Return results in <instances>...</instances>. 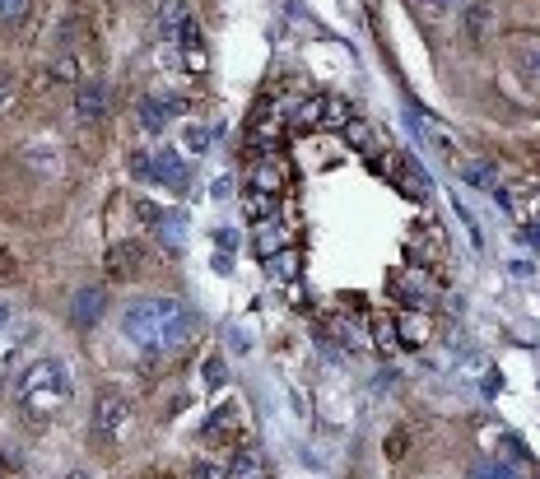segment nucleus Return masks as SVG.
Returning a JSON list of instances; mask_svg holds the SVG:
<instances>
[{"mask_svg": "<svg viewBox=\"0 0 540 479\" xmlns=\"http://www.w3.org/2000/svg\"><path fill=\"white\" fill-rule=\"evenodd\" d=\"M191 479H228V466H220V460H191Z\"/></svg>", "mask_w": 540, "mask_h": 479, "instance_id": "6ab92c4d", "label": "nucleus"}, {"mask_svg": "<svg viewBox=\"0 0 540 479\" xmlns=\"http://www.w3.org/2000/svg\"><path fill=\"white\" fill-rule=\"evenodd\" d=\"M405 447H410V433L405 429H391V437H387V460H401Z\"/></svg>", "mask_w": 540, "mask_h": 479, "instance_id": "412c9836", "label": "nucleus"}, {"mask_svg": "<svg viewBox=\"0 0 540 479\" xmlns=\"http://www.w3.org/2000/svg\"><path fill=\"white\" fill-rule=\"evenodd\" d=\"M327 112H331V103L321 98V94L308 98V103H303L298 112H294V131H312V126H321V117H327Z\"/></svg>", "mask_w": 540, "mask_h": 479, "instance_id": "ddd939ff", "label": "nucleus"}, {"mask_svg": "<svg viewBox=\"0 0 540 479\" xmlns=\"http://www.w3.org/2000/svg\"><path fill=\"white\" fill-rule=\"evenodd\" d=\"M131 173H135V177H154V163H150V154H131Z\"/></svg>", "mask_w": 540, "mask_h": 479, "instance_id": "4be33fe9", "label": "nucleus"}, {"mask_svg": "<svg viewBox=\"0 0 540 479\" xmlns=\"http://www.w3.org/2000/svg\"><path fill=\"white\" fill-rule=\"evenodd\" d=\"M187 98L182 94H145L140 98V131H168V121L187 117Z\"/></svg>", "mask_w": 540, "mask_h": 479, "instance_id": "20e7f679", "label": "nucleus"}, {"mask_svg": "<svg viewBox=\"0 0 540 479\" xmlns=\"http://www.w3.org/2000/svg\"><path fill=\"white\" fill-rule=\"evenodd\" d=\"M103 312H107V293L98 284H84V289L70 293V321L75 326H98Z\"/></svg>", "mask_w": 540, "mask_h": 479, "instance_id": "0eeeda50", "label": "nucleus"}, {"mask_svg": "<svg viewBox=\"0 0 540 479\" xmlns=\"http://www.w3.org/2000/svg\"><path fill=\"white\" fill-rule=\"evenodd\" d=\"M350 140L359 144V150H368V126H359V121H354V126H350Z\"/></svg>", "mask_w": 540, "mask_h": 479, "instance_id": "a878e982", "label": "nucleus"}, {"mask_svg": "<svg viewBox=\"0 0 540 479\" xmlns=\"http://www.w3.org/2000/svg\"><path fill=\"white\" fill-rule=\"evenodd\" d=\"M214 243H220V247H238V237H233L228 228H220V233H214Z\"/></svg>", "mask_w": 540, "mask_h": 479, "instance_id": "cd10ccee", "label": "nucleus"}, {"mask_svg": "<svg viewBox=\"0 0 540 479\" xmlns=\"http://www.w3.org/2000/svg\"><path fill=\"white\" fill-rule=\"evenodd\" d=\"M228 479H266V460H261V452H251V447L233 452V456H228Z\"/></svg>", "mask_w": 540, "mask_h": 479, "instance_id": "9d476101", "label": "nucleus"}, {"mask_svg": "<svg viewBox=\"0 0 540 479\" xmlns=\"http://www.w3.org/2000/svg\"><path fill=\"white\" fill-rule=\"evenodd\" d=\"M70 479H89V475H84V470H75V475H70Z\"/></svg>", "mask_w": 540, "mask_h": 479, "instance_id": "473e14b6", "label": "nucleus"}, {"mask_svg": "<svg viewBox=\"0 0 540 479\" xmlns=\"http://www.w3.org/2000/svg\"><path fill=\"white\" fill-rule=\"evenodd\" d=\"M103 266H107L112 280H135V274L145 270V247L140 243H112L107 256H103Z\"/></svg>", "mask_w": 540, "mask_h": 479, "instance_id": "423d86ee", "label": "nucleus"}, {"mask_svg": "<svg viewBox=\"0 0 540 479\" xmlns=\"http://www.w3.org/2000/svg\"><path fill=\"white\" fill-rule=\"evenodd\" d=\"M150 163H154V177H158V182H168L173 191H182V187H187V168H182V154H177V150L158 144V150L150 154Z\"/></svg>", "mask_w": 540, "mask_h": 479, "instance_id": "1a4fd4ad", "label": "nucleus"}, {"mask_svg": "<svg viewBox=\"0 0 540 479\" xmlns=\"http://www.w3.org/2000/svg\"><path fill=\"white\" fill-rule=\"evenodd\" d=\"M107 112H112V94H107V84H80L75 89V117L84 126H103Z\"/></svg>", "mask_w": 540, "mask_h": 479, "instance_id": "39448f33", "label": "nucleus"}, {"mask_svg": "<svg viewBox=\"0 0 540 479\" xmlns=\"http://www.w3.org/2000/svg\"><path fill=\"white\" fill-rule=\"evenodd\" d=\"M247 214H251V219H266V214H275V196H266V191H251V196H247Z\"/></svg>", "mask_w": 540, "mask_h": 479, "instance_id": "a211bd4d", "label": "nucleus"}, {"mask_svg": "<svg viewBox=\"0 0 540 479\" xmlns=\"http://www.w3.org/2000/svg\"><path fill=\"white\" fill-rule=\"evenodd\" d=\"M387 163H391V168H387V177H391V182H396V187H401L410 200H424V196H428V177H424V173H420V168H415V163H410L405 154H391Z\"/></svg>", "mask_w": 540, "mask_h": 479, "instance_id": "6e6552de", "label": "nucleus"}, {"mask_svg": "<svg viewBox=\"0 0 540 479\" xmlns=\"http://www.w3.org/2000/svg\"><path fill=\"white\" fill-rule=\"evenodd\" d=\"M10 94H14V75H10V70H5V66H0V107H5V103H10Z\"/></svg>", "mask_w": 540, "mask_h": 479, "instance_id": "b1692460", "label": "nucleus"}, {"mask_svg": "<svg viewBox=\"0 0 540 479\" xmlns=\"http://www.w3.org/2000/svg\"><path fill=\"white\" fill-rule=\"evenodd\" d=\"M5 317H10V303H0V326H5Z\"/></svg>", "mask_w": 540, "mask_h": 479, "instance_id": "2f4dec72", "label": "nucleus"}, {"mask_svg": "<svg viewBox=\"0 0 540 479\" xmlns=\"http://www.w3.org/2000/svg\"><path fill=\"white\" fill-rule=\"evenodd\" d=\"M0 274H14V256H5V251H0Z\"/></svg>", "mask_w": 540, "mask_h": 479, "instance_id": "7c9ffc66", "label": "nucleus"}, {"mask_svg": "<svg viewBox=\"0 0 540 479\" xmlns=\"http://www.w3.org/2000/svg\"><path fill=\"white\" fill-rule=\"evenodd\" d=\"M228 429L238 433V410H233V405H220V410L205 419V437H210V442H224Z\"/></svg>", "mask_w": 540, "mask_h": 479, "instance_id": "f8f14e48", "label": "nucleus"}, {"mask_svg": "<svg viewBox=\"0 0 540 479\" xmlns=\"http://www.w3.org/2000/svg\"><path fill=\"white\" fill-rule=\"evenodd\" d=\"M24 163H33L38 173H57V150H42V144H33V150H24Z\"/></svg>", "mask_w": 540, "mask_h": 479, "instance_id": "4468645a", "label": "nucleus"}, {"mask_svg": "<svg viewBox=\"0 0 540 479\" xmlns=\"http://www.w3.org/2000/svg\"><path fill=\"white\" fill-rule=\"evenodd\" d=\"M280 247H284V233H280L275 224H261V251H266V256H275Z\"/></svg>", "mask_w": 540, "mask_h": 479, "instance_id": "aec40b11", "label": "nucleus"}, {"mask_svg": "<svg viewBox=\"0 0 540 479\" xmlns=\"http://www.w3.org/2000/svg\"><path fill=\"white\" fill-rule=\"evenodd\" d=\"M126 423H131V400H126L121 391H98V400H94V429H98V437H107V442H117L121 433H126Z\"/></svg>", "mask_w": 540, "mask_h": 479, "instance_id": "7ed1b4c3", "label": "nucleus"}, {"mask_svg": "<svg viewBox=\"0 0 540 479\" xmlns=\"http://www.w3.org/2000/svg\"><path fill=\"white\" fill-rule=\"evenodd\" d=\"M191 330H196V317L177 298H135L121 312V336L140 349H150V354H168V349L187 344Z\"/></svg>", "mask_w": 540, "mask_h": 479, "instance_id": "f257e3e1", "label": "nucleus"}, {"mask_svg": "<svg viewBox=\"0 0 540 479\" xmlns=\"http://www.w3.org/2000/svg\"><path fill=\"white\" fill-rule=\"evenodd\" d=\"M521 237H527V243H531V247H540V224H536V228L527 224V228H521Z\"/></svg>", "mask_w": 540, "mask_h": 479, "instance_id": "c85d7f7f", "label": "nucleus"}, {"mask_svg": "<svg viewBox=\"0 0 540 479\" xmlns=\"http://www.w3.org/2000/svg\"><path fill=\"white\" fill-rule=\"evenodd\" d=\"M490 19H494V5H490V0H475V5L461 14L466 38H471V42H484V33H490Z\"/></svg>", "mask_w": 540, "mask_h": 479, "instance_id": "9b49d317", "label": "nucleus"}, {"mask_svg": "<svg viewBox=\"0 0 540 479\" xmlns=\"http://www.w3.org/2000/svg\"><path fill=\"white\" fill-rule=\"evenodd\" d=\"M70 400V373L57 363V359H38L19 377V405L38 419H51Z\"/></svg>", "mask_w": 540, "mask_h": 479, "instance_id": "f03ea898", "label": "nucleus"}, {"mask_svg": "<svg viewBox=\"0 0 540 479\" xmlns=\"http://www.w3.org/2000/svg\"><path fill=\"white\" fill-rule=\"evenodd\" d=\"M205 382L210 386H224V359H210L205 363Z\"/></svg>", "mask_w": 540, "mask_h": 479, "instance_id": "5701e85b", "label": "nucleus"}, {"mask_svg": "<svg viewBox=\"0 0 540 479\" xmlns=\"http://www.w3.org/2000/svg\"><path fill=\"white\" fill-rule=\"evenodd\" d=\"M527 70H531V75H540V51H527Z\"/></svg>", "mask_w": 540, "mask_h": 479, "instance_id": "c756f323", "label": "nucleus"}, {"mask_svg": "<svg viewBox=\"0 0 540 479\" xmlns=\"http://www.w3.org/2000/svg\"><path fill=\"white\" fill-rule=\"evenodd\" d=\"M475 479H513V475L503 470V466H480V470H475Z\"/></svg>", "mask_w": 540, "mask_h": 479, "instance_id": "393cba45", "label": "nucleus"}, {"mask_svg": "<svg viewBox=\"0 0 540 479\" xmlns=\"http://www.w3.org/2000/svg\"><path fill=\"white\" fill-rule=\"evenodd\" d=\"M270 261V270L280 274V280H294V270H298V256L294 251H275V256H266Z\"/></svg>", "mask_w": 540, "mask_h": 479, "instance_id": "f3484780", "label": "nucleus"}, {"mask_svg": "<svg viewBox=\"0 0 540 479\" xmlns=\"http://www.w3.org/2000/svg\"><path fill=\"white\" fill-rule=\"evenodd\" d=\"M210 131H205V126H187V131H182V144H187V154H205L210 150Z\"/></svg>", "mask_w": 540, "mask_h": 479, "instance_id": "2eb2a0df", "label": "nucleus"}, {"mask_svg": "<svg viewBox=\"0 0 540 479\" xmlns=\"http://www.w3.org/2000/svg\"><path fill=\"white\" fill-rule=\"evenodd\" d=\"M466 182H475L480 191H498V177L490 173V163H471V168H466Z\"/></svg>", "mask_w": 540, "mask_h": 479, "instance_id": "dca6fc26", "label": "nucleus"}, {"mask_svg": "<svg viewBox=\"0 0 540 479\" xmlns=\"http://www.w3.org/2000/svg\"><path fill=\"white\" fill-rule=\"evenodd\" d=\"M228 344H233V349H247L251 340H247V330H228Z\"/></svg>", "mask_w": 540, "mask_h": 479, "instance_id": "bb28decb", "label": "nucleus"}]
</instances>
